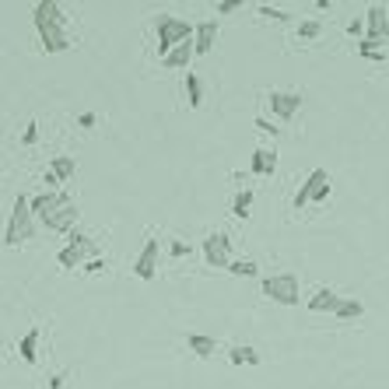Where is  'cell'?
<instances>
[{"instance_id":"16","label":"cell","mask_w":389,"mask_h":389,"mask_svg":"<svg viewBox=\"0 0 389 389\" xmlns=\"http://www.w3.org/2000/svg\"><path fill=\"white\" fill-rule=\"evenodd\" d=\"M193 57H197L193 43H183V46H176V50H172L169 57H162V67H169V71H186Z\"/></svg>"},{"instance_id":"2","label":"cell","mask_w":389,"mask_h":389,"mask_svg":"<svg viewBox=\"0 0 389 389\" xmlns=\"http://www.w3.org/2000/svg\"><path fill=\"white\" fill-rule=\"evenodd\" d=\"M155 32H158V57H169L176 46L193 43V36H197V29L190 22L176 18V15H158L155 18Z\"/></svg>"},{"instance_id":"34","label":"cell","mask_w":389,"mask_h":389,"mask_svg":"<svg viewBox=\"0 0 389 389\" xmlns=\"http://www.w3.org/2000/svg\"><path fill=\"white\" fill-rule=\"evenodd\" d=\"M186 253H190V246H186V242H172V256H176V260H179V256H186Z\"/></svg>"},{"instance_id":"24","label":"cell","mask_w":389,"mask_h":389,"mask_svg":"<svg viewBox=\"0 0 389 389\" xmlns=\"http://www.w3.org/2000/svg\"><path fill=\"white\" fill-rule=\"evenodd\" d=\"M361 312H365V305H361L358 298H344L340 309H337V319H358Z\"/></svg>"},{"instance_id":"32","label":"cell","mask_w":389,"mask_h":389,"mask_svg":"<svg viewBox=\"0 0 389 389\" xmlns=\"http://www.w3.org/2000/svg\"><path fill=\"white\" fill-rule=\"evenodd\" d=\"M78 123H81L85 130H92V127H95V113H81V116H78Z\"/></svg>"},{"instance_id":"15","label":"cell","mask_w":389,"mask_h":389,"mask_svg":"<svg viewBox=\"0 0 389 389\" xmlns=\"http://www.w3.org/2000/svg\"><path fill=\"white\" fill-rule=\"evenodd\" d=\"M274 169H277V151L270 148H256L253 151V162H249V172L253 176H274Z\"/></svg>"},{"instance_id":"10","label":"cell","mask_w":389,"mask_h":389,"mask_svg":"<svg viewBox=\"0 0 389 389\" xmlns=\"http://www.w3.org/2000/svg\"><path fill=\"white\" fill-rule=\"evenodd\" d=\"M267 102H270V113H274L277 120H284V123L295 120L298 109H302V95H298V92H270Z\"/></svg>"},{"instance_id":"9","label":"cell","mask_w":389,"mask_h":389,"mask_svg":"<svg viewBox=\"0 0 389 389\" xmlns=\"http://www.w3.org/2000/svg\"><path fill=\"white\" fill-rule=\"evenodd\" d=\"M32 22H36V29H67V15L57 0H39L32 8Z\"/></svg>"},{"instance_id":"5","label":"cell","mask_w":389,"mask_h":389,"mask_svg":"<svg viewBox=\"0 0 389 389\" xmlns=\"http://www.w3.org/2000/svg\"><path fill=\"white\" fill-rule=\"evenodd\" d=\"M330 197V176H326V169H312L309 176H305V183L298 186V193H295V211H302L309 200L312 204H323Z\"/></svg>"},{"instance_id":"14","label":"cell","mask_w":389,"mask_h":389,"mask_svg":"<svg viewBox=\"0 0 389 389\" xmlns=\"http://www.w3.org/2000/svg\"><path fill=\"white\" fill-rule=\"evenodd\" d=\"M340 302H344V298H340L333 288H319V291L309 298V312H333V316H337Z\"/></svg>"},{"instance_id":"8","label":"cell","mask_w":389,"mask_h":389,"mask_svg":"<svg viewBox=\"0 0 389 389\" xmlns=\"http://www.w3.org/2000/svg\"><path fill=\"white\" fill-rule=\"evenodd\" d=\"M386 39H389V18H386V8H382V4H372L368 15H365V43L382 46Z\"/></svg>"},{"instance_id":"13","label":"cell","mask_w":389,"mask_h":389,"mask_svg":"<svg viewBox=\"0 0 389 389\" xmlns=\"http://www.w3.org/2000/svg\"><path fill=\"white\" fill-rule=\"evenodd\" d=\"M39 39H43V50H46V53H64V50L74 46L71 36H67V29H39Z\"/></svg>"},{"instance_id":"3","label":"cell","mask_w":389,"mask_h":389,"mask_svg":"<svg viewBox=\"0 0 389 389\" xmlns=\"http://www.w3.org/2000/svg\"><path fill=\"white\" fill-rule=\"evenodd\" d=\"M263 295L270 298V302H277V305H298V295H302V284H298V277L291 274V270H281V274H270V277H263Z\"/></svg>"},{"instance_id":"30","label":"cell","mask_w":389,"mask_h":389,"mask_svg":"<svg viewBox=\"0 0 389 389\" xmlns=\"http://www.w3.org/2000/svg\"><path fill=\"white\" fill-rule=\"evenodd\" d=\"M347 36H351V39H365V18L347 22Z\"/></svg>"},{"instance_id":"17","label":"cell","mask_w":389,"mask_h":389,"mask_svg":"<svg viewBox=\"0 0 389 389\" xmlns=\"http://www.w3.org/2000/svg\"><path fill=\"white\" fill-rule=\"evenodd\" d=\"M186 347H190L197 358H214L218 340H214V337H204V333H186Z\"/></svg>"},{"instance_id":"20","label":"cell","mask_w":389,"mask_h":389,"mask_svg":"<svg viewBox=\"0 0 389 389\" xmlns=\"http://www.w3.org/2000/svg\"><path fill=\"white\" fill-rule=\"evenodd\" d=\"M186 102H190V109H200V106H204V85H200V78L190 74V71H186Z\"/></svg>"},{"instance_id":"4","label":"cell","mask_w":389,"mask_h":389,"mask_svg":"<svg viewBox=\"0 0 389 389\" xmlns=\"http://www.w3.org/2000/svg\"><path fill=\"white\" fill-rule=\"evenodd\" d=\"M95 242H92V235H85V232H71V239H67V246L57 253V263L64 267V270H74V267H81V263H88V260H95Z\"/></svg>"},{"instance_id":"28","label":"cell","mask_w":389,"mask_h":389,"mask_svg":"<svg viewBox=\"0 0 389 389\" xmlns=\"http://www.w3.org/2000/svg\"><path fill=\"white\" fill-rule=\"evenodd\" d=\"M106 270H109V260H106V256H95V260L85 263V274H106Z\"/></svg>"},{"instance_id":"11","label":"cell","mask_w":389,"mask_h":389,"mask_svg":"<svg viewBox=\"0 0 389 389\" xmlns=\"http://www.w3.org/2000/svg\"><path fill=\"white\" fill-rule=\"evenodd\" d=\"M158 239H148L144 242V249L137 253V260H134V274L141 277V281H155V274H158Z\"/></svg>"},{"instance_id":"23","label":"cell","mask_w":389,"mask_h":389,"mask_svg":"<svg viewBox=\"0 0 389 389\" xmlns=\"http://www.w3.org/2000/svg\"><path fill=\"white\" fill-rule=\"evenodd\" d=\"M249 207H253V190H242V193L232 200V214H235V218H249Z\"/></svg>"},{"instance_id":"25","label":"cell","mask_w":389,"mask_h":389,"mask_svg":"<svg viewBox=\"0 0 389 389\" xmlns=\"http://www.w3.org/2000/svg\"><path fill=\"white\" fill-rule=\"evenodd\" d=\"M228 274H235V277H256L260 267H256L253 260H235V263L228 267Z\"/></svg>"},{"instance_id":"27","label":"cell","mask_w":389,"mask_h":389,"mask_svg":"<svg viewBox=\"0 0 389 389\" xmlns=\"http://www.w3.org/2000/svg\"><path fill=\"white\" fill-rule=\"evenodd\" d=\"M358 53H361L365 60H375V64H382V53H379V50H375L372 43H365V39L358 43Z\"/></svg>"},{"instance_id":"12","label":"cell","mask_w":389,"mask_h":389,"mask_svg":"<svg viewBox=\"0 0 389 389\" xmlns=\"http://www.w3.org/2000/svg\"><path fill=\"white\" fill-rule=\"evenodd\" d=\"M214 39H218V18H207L197 25V36H193V50L197 57H207L214 50Z\"/></svg>"},{"instance_id":"35","label":"cell","mask_w":389,"mask_h":389,"mask_svg":"<svg viewBox=\"0 0 389 389\" xmlns=\"http://www.w3.org/2000/svg\"><path fill=\"white\" fill-rule=\"evenodd\" d=\"M256 130H263V134H277V130H274L267 120H256Z\"/></svg>"},{"instance_id":"33","label":"cell","mask_w":389,"mask_h":389,"mask_svg":"<svg viewBox=\"0 0 389 389\" xmlns=\"http://www.w3.org/2000/svg\"><path fill=\"white\" fill-rule=\"evenodd\" d=\"M64 382H67V372H57V375L50 379V389H64Z\"/></svg>"},{"instance_id":"36","label":"cell","mask_w":389,"mask_h":389,"mask_svg":"<svg viewBox=\"0 0 389 389\" xmlns=\"http://www.w3.org/2000/svg\"><path fill=\"white\" fill-rule=\"evenodd\" d=\"M43 183H46V186H60V179H57L53 172H46V176H43Z\"/></svg>"},{"instance_id":"29","label":"cell","mask_w":389,"mask_h":389,"mask_svg":"<svg viewBox=\"0 0 389 389\" xmlns=\"http://www.w3.org/2000/svg\"><path fill=\"white\" fill-rule=\"evenodd\" d=\"M214 11H218V15H235V11H242V0H221Z\"/></svg>"},{"instance_id":"7","label":"cell","mask_w":389,"mask_h":389,"mask_svg":"<svg viewBox=\"0 0 389 389\" xmlns=\"http://www.w3.org/2000/svg\"><path fill=\"white\" fill-rule=\"evenodd\" d=\"M78 218H81V211H78V204L67 197L60 207H53V211H50V214H43L39 221H43L50 232H67V235H71V232H74V225H78Z\"/></svg>"},{"instance_id":"19","label":"cell","mask_w":389,"mask_h":389,"mask_svg":"<svg viewBox=\"0 0 389 389\" xmlns=\"http://www.w3.org/2000/svg\"><path fill=\"white\" fill-rule=\"evenodd\" d=\"M50 172H53L60 183H67V179H74V172H78V162H74L71 155H60V158H53V162H50Z\"/></svg>"},{"instance_id":"1","label":"cell","mask_w":389,"mask_h":389,"mask_svg":"<svg viewBox=\"0 0 389 389\" xmlns=\"http://www.w3.org/2000/svg\"><path fill=\"white\" fill-rule=\"evenodd\" d=\"M36 235V214H32V197L18 193L15 197V207H11V218H8V228H4V246H18V242H29Z\"/></svg>"},{"instance_id":"22","label":"cell","mask_w":389,"mask_h":389,"mask_svg":"<svg viewBox=\"0 0 389 389\" xmlns=\"http://www.w3.org/2000/svg\"><path fill=\"white\" fill-rule=\"evenodd\" d=\"M319 36H323V25H319L316 18H309V22L298 25V39H302V43H316Z\"/></svg>"},{"instance_id":"6","label":"cell","mask_w":389,"mask_h":389,"mask_svg":"<svg viewBox=\"0 0 389 389\" xmlns=\"http://www.w3.org/2000/svg\"><path fill=\"white\" fill-rule=\"evenodd\" d=\"M200 249H204V260L214 267V270H228L235 260H232V242H228V235L225 232H214V235H207L204 242H200Z\"/></svg>"},{"instance_id":"21","label":"cell","mask_w":389,"mask_h":389,"mask_svg":"<svg viewBox=\"0 0 389 389\" xmlns=\"http://www.w3.org/2000/svg\"><path fill=\"white\" fill-rule=\"evenodd\" d=\"M228 361H232V365H260V354H256V347H246V344H242V347H232V351H228Z\"/></svg>"},{"instance_id":"31","label":"cell","mask_w":389,"mask_h":389,"mask_svg":"<svg viewBox=\"0 0 389 389\" xmlns=\"http://www.w3.org/2000/svg\"><path fill=\"white\" fill-rule=\"evenodd\" d=\"M36 141H39V123H29L22 134V144H36Z\"/></svg>"},{"instance_id":"26","label":"cell","mask_w":389,"mask_h":389,"mask_svg":"<svg viewBox=\"0 0 389 389\" xmlns=\"http://www.w3.org/2000/svg\"><path fill=\"white\" fill-rule=\"evenodd\" d=\"M260 18H274V22H295L291 11H281V8H270V4H260Z\"/></svg>"},{"instance_id":"18","label":"cell","mask_w":389,"mask_h":389,"mask_svg":"<svg viewBox=\"0 0 389 389\" xmlns=\"http://www.w3.org/2000/svg\"><path fill=\"white\" fill-rule=\"evenodd\" d=\"M36 347H39V326H32V330L18 340V354H22V361H25V365H36V358H39V354H36Z\"/></svg>"}]
</instances>
